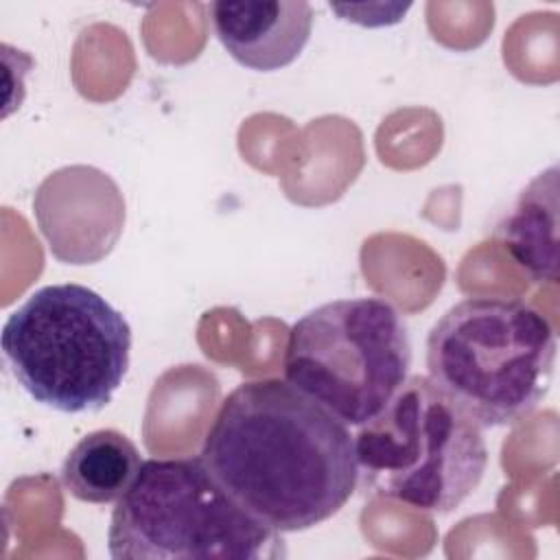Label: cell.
Listing matches in <instances>:
<instances>
[{
	"label": "cell",
	"instance_id": "6da1fadb",
	"mask_svg": "<svg viewBox=\"0 0 560 560\" xmlns=\"http://www.w3.org/2000/svg\"><path fill=\"white\" fill-rule=\"evenodd\" d=\"M199 457L245 510L280 534L328 521L359 486L348 424L280 378L236 385Z\"/></svg>",
	"mask_w": 560,
	"mask_h": 560
},
{
	"label": "cell",
	"instance_id": "7a4b0ae2",
	"mask_svg": "<svg viewBox=\"0 0 560 560\" xmlns=\"http://www.w3.org/2000/svg\"><path fill=\"white\" fill-rule=\"evenodd\" d=\"M556 363L551 322L512 298H466L427 335V376L477 427L525 420L547 396Z\"/></svg>",
	"mask_w": 560,
	"mask_h": 560
},
{
	"label": "cell",
	"instance_id": "3957f363",
	"mask_svg": "<svg viewBox=\"0 0 560 560\" xmlns=\"http://www.w3.org/2000/svg\"><path fill=\"white\" fill-rule=\"evenodd\" d=\"M2 354L22 389L61 413L101 411L129 368V322L96 291L46 284L4 322Z\"/></svg>",
	"mask_w": 560,
	"mask_h": 560
},
{
	"label": "cell",
	"instance_id": "277c9868",
	"mask_svg": "<svg viewBox=\"0 0 560 560\" xmlns=\"http://www.w3.org/2000/svg\"><path fill=\"white\" fill-rule=\"evenodd\" d=\"M361 488L427 514H446L481 483L488 448L477 427L429 376H407L354 435Z\"/></svg>",
	"mask_w": 560,
	"mask_h": 560
},
{
	"label": "cell",
	"instance_id": "5b68a950",
	"mask_svg": "<svg viewBox=\"0 0 560 560\" xmlns=\"http://www.w3.org/2000/svg\"><path fill=\"white\" fill-rule=\"evenodd\" d=\"M114 560H256L287 556L280 532L245 510L201 457L144 459L107 529Z\"/></svg>",
	"mask_w": 560,
	"mask_h": 560
},
{
	"label": "cell",
	"instance_id": "8992f818",
	"mask_svg": "<svg viewBox=\"0 0 560 560\" xmlns=\"http://www.w3.org/2000/svg\"><path fill=\"white\" fill-rule=\"evenodd\" d=\"M411 339L402 315L378 295L326 302L291 328L284 381L343 424L372 420L407 381Z\"/></svg>",
	"mask_w": 560,
	"mask_h": 560
},
{
	"label": "cell",
	"instance_id": "52a82bcc",
	"mask_svg": "<svg viewBox=\"0 0 560 560\" xmlns=\"http://www.w3.org/2000/svg\"><path fill=\"white\" fill-rule=\"evenodd\" d=\"M33 212L50 254L68 265L105 258L125 223V201L116 182L85 164L50 173L35 190Z\"/></svg>",
	"mask_w": 560,
	"mask_h": 560
},
{
	"label": "cell",
	"instance_id": "ba28073f",
	"mask_svg": "<svg viewBox=\"0 0 560 560\" xmlns=\"http://www.w3.org/2000/svg\"><path fill=\"white\" fill-rule=\"evenodd\" d=\"M210 18L230 57L258 72L293 63L313 28V7L304 0H219L210 4Z\"/></svg>",
	"mask_w": 560,
	"mask_h": 560
},
{
	"label": "cell",
	"instance_id": "9c48e42d",
	"mask_svg": "<svg viewBox=\"0 0 560 560\" xmlns=\"http://www.w3.org/2000/svg\"><path fill=\"white\" fill-rule=\"evenodd\" d=\"M512 260L534 282H558V168L538 173L499 223Z\"/></svg>",
	"mask_w": 560,
	"mask_h": 560
},
{
	"label": "cell",
	"instance_id": "30bf717a",
	"mask_svg": "<svg viewBox=\"0 0 560 560\" xmlns=\"http://www.w3.org/2000/svg\"><path fill=\"white\" fill-rule=\"evenodd\" d=\"M142 457L136 444L116 429H96L83 435L61 464L63 490L94 505L116 503L133 483Z\"/></svg>",
	"mask_w": 560,
	"mask_h": 560
}]
</instances>
